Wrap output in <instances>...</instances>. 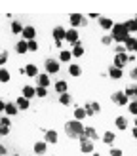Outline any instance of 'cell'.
Instances as JSON below:
<instances>
[{"mask_svg": "<svg viewBox=\"0 0 137 156\" xmlns=\"http://www.w3.org/2000/svg\"><path fill=\"white\" fill-rule=\"evenodd\" d=\"M12 33L13 34H21L23 33V25L19 21H12Z\"/></svg>", "mask_w": 137, "mask_h": 156, "instance_id": "35", "label": "cell"}, {"mask_svg": "<svg viewBox=\"0 0 137 156\" xmlns=\"http://www.w3.org/2000/svg\"><path fill=\"white\" fill-rule=\"evenodd\" d=\"M129 63V53H116V55H114V67H118V69H122V71H124V67Z\"/></svg>", "mask_w": 137, "mask_h": 156, "instance_id": "7", "label": "cell"}, {"mask_svg": "<svg viewBox=\"0 0 137 156\" xmlns=\"http://www.w3.org/2000/svg\"><path fill=\"white\" fill-rule=\"evenodd\" d=\"M46 149H48V143H46V141H36L34 147H33V151H34L36 154H44Z\"/></svg>", "mask_w": 137, "mask_h": 156, "instance_id": "26", "label": "cell"}, {"mask_svg": "<svg viewBox=\"0 0 137 156\" xmlns=\"http://www.w3.org/2000/svg\"><path fill=\"white\" fill-rule=\"evenodd\" d=\"M4 112H6V116H15V114L19 112V108H17V105H15V103H6Z\"/></svg>", "mask_w": 137, "mask_h": 156, "instance_id": "25", "label": "cell"}, {"mask_svg": "<svg viewBox=\"0 0 137 156\" xmlns=\"http://www.w3.org/2000/svg\"><path fill=\"white\" fill-rule=\"evenodd\" d=\"M65 42H68L71 46H74L76 42H80V34H78V30H76V29H67Z\"/></svg>", "mask_w": 137, "mask_h": 156, "instance_id": "9", "label": "cell"}, {"mask_svg": "<svg viewBox=\"0 0 137 156\" xmlns=\"http://www.w3.org/2000/svg\"><path fill=\"white\" fill-rule=\"evenodd\" d=\"M65 133L72 139H78L80 135H84V124L78 120H68L65 124Z\"/></svg>", "mask_w": 137, "mask_h": 156, "instance_id": "2", "label": "cell"}, {"mask_svg": "<svg viewBox=\"0 0 137 156\" xmlns=\"http://www.w3.org/2000/svg\"><path fill=\"white\" fill-rule=\"evenodd\" d=\"M29 44V51H38V40H30Z\"/></svg>", "mask_w": 137, "mask_h": 156, "instance_id": "40", "label": "cell"}, {"mask_svg": "<svg viewBox=\"0 0 137 156\" xmlns=\"http://www.w3.org/2000/svg\"><path fill=\"white\" fill-rule=\"evenodd\" d=\"M44 141L48 143V145H55L57 141H59V135H57V131L55 129H48L44 133Z\"/></svg>", "mask_w": 137, "mask_h": 156, "instance_id": "11", "label": "cell"}, {"mask_svg": "<svg viewBox=\"0 0 137 156\" xmlns=\"http://www.w3.org/2000/svg\"><path fill=\"white\" fill-rule=\"evenodd\" d=\"M10 80H12V74H10V71L2 67V69H0V82H2V84H8Z\"/></svg>", "mask_w": 137, "mask_h": 156, "instance_id": "30", "label": "cell"}, {"mask_svg": "<svg viewBox=\"0 0 137 156\" xmlns=\"http://www.w3.org/2000/svg\"><path fill=\"white\" fill-rule=\"evenodd\" d=\"M15 51L21 53V55H23V53H27V51H29V44H27V40H19L17 44H15Z\"/></svg>", "mask_w": 137, "mask_h": 156, "instance_id": "28", "label": "cell"}, {"mask_svg": "<svg viewBox=\"0 0 137 156\" xmlns=\"http://www.w3.org/2000/svg\"><path fill=\"white\" fill-rule=\"evenodd\" d=\"M44 67H46V73L48 74H57L59 73V69H61V63H59V59H46V63H44Z\"/></svg>", "mask_w": 137, "mask_h": 156, "instance_id": "5", "label": "cell"}, {"mask_svg": "<svg viewBox=\"0 0 137 156\" xmlns=\"http://www.w3.org/2000/svg\"><path fill=\"white\" fill-rule=\"evenodd\" d=\"M8 59H10V55H8V50H2V48H0V69H2V65L8 63Z\"/></svg>", "mask_w": 137, "mask_h": 156, "instance_id": "36", "label": "cell"}, {"mask_svg": "<svg viewBox=\"0 0 137 156\" xmlns=\"http://www.w3.org/2000/svg\"><path fill=\"white\" fill-rule=\"evenodd\" d=\"M132 76H133V78H135V80H137V67L133 69V73H132Z\"/></svg>", "mask_w": 137, "mask_h": 156, "instance_id": "47", "label": "cell"}, {"mask_svg": "<svg viewBox=\"0 0 137 156\" xmlns=\"http://www.w3.org/2000/svg\"><path fill=\"white\" fill-rule=\"evenodd\" d=\"M68 74H71V76H80V74H82V69H80V65H74V63H71V65H68Z\"/></svg>", "mask_w": 137, "mask_h": 156, "instance_id": "32", "label": "cell"}, {"mask_svg": "<svg viewBox=\"0 0 137 156\" xmlns=\"http://www.w3.org/2000/svg\"><path fill=\"white\" fill-rule=\"evenodd\" d=\"M59 103L61 105H65V107H68V105H71L72 103V95H71V93H61V95H59Z\"/></svg>", "mask_w": 137, "mask_h": 156, "instance_id": "29", "label": "cell"}, {"mask_svg": "<svg viewBox=\"0 0 137 156\" xmlns=\"http://www.w3.org/2000/svg\"><path fill=\"white\" fill-rule=\"evenodd\" d=\"M84 135H86L88 139H91V141H97V131L93 129V128H91V126H86V128H84Z\"/></svg>", "mask_w": 137, "mask_h": 156, "instance_id": "27", "label": "cell"}, {"mask_svg": "<svg viewBox=\"0 0 137 156\" xmlns=\"http://www.w3.org/2000/svg\"><path fill=\"white\" fill-rule=\"evenodd\" d=\"M135 34H137V33H135ZM135 38H137V36H135Z\"/></svg>", "mask_w": 137, "mask_h": 156, "instance_id": "50", "label": "cell"}, {"mask_svg": "<svg viewBox=\"0 0 137 156\" xmlns=\"http://www.w3.org/2000/svg\"><path fill=\"white\" fill-rule=\"evenodd\" d=\"M114 126H116V129H120V131H124V129H128V118L126 116H118L116 120H114Z\"/></svg>", "mask_w": 137, "mask_h": 156, "instance_id": "19", "label": "cell"}, {"mask_svg": "<svg viewBox=\"0 0 137 156\" xmlns=\"http://www.w3.org/2000/svg\"><path fill=\"white\" fill-rule=\"evenodd\" d=\"M71 53H72V57H82V55H84V44H82V42H76V44L72 46Z\"/></svg>", "mask_w": 137, "mask_h": 156, "instance_id": "23", "label": "cell"}, {"mask_svg": "<svg viewBox=\"0 0 137 156\" xmlns=\"http://www.w3.org/2000/svg\"><path fill=\"white\" fill-rule=\"evenodd\" d=\"M111 156H122V149H116V147H112V149H111Z\"/></svg>", "mask_w": 137, "mask_h": 156, "instance_id": "42", "label": "cell"}, {"mask_svg": "<svg viewBox=\"0 0 137 156\" xmlns=\"http://www.w3.org/2000/svg\"><path fill=\"white\" fill-rule=\"evenodd\" d=\"M111 101L114 105H120V107H126L128 103H129V99H128V95L124 91H114L112 95H111Z\"/></svg>", "mask_w": 137, "mask_h": 156, "instance_id": "6", "label": "cell"}, {"mask_svg": "<svg viewBox=\"0 0 137 156\" xmlns=\"http://www.w3.org/2000/svg\"><path fill=\"white\" fill-rule=\"evenodd\" d=\"M97 21H99V25H101V29H105V30H111L114 27V21L111 17H99Z\"/></svg>", "mask_w": 137, "mask_h": 156, "instance_id": "21", "label": "cell"}, {"mask_svg": "<svg viewBox=\"0 0 137 156\" xmlns=\"http://www.w3.org/2000/svg\"><path fill=\"white\" fill-rule=\"evenodd\" d=\"M51 34H53V40H55V46L61 48V46H63V40H65V34H67V29L65 27H55L51 30Z\"/></svg>", "mask_w": 137, "mask_h": 156, "instance_id": "4", "label": "cell"}, {"mask_svg": "<svg viewBox=\"0 0 137 156\" xmlns=\"http://www.w3.org/2000/svg\"><path fill=\"white\" fill-rule=\"evenodd\" d=\"M21 95H23V97H27V99L30 101L33 97H36V88H33V86H23Z\"/></svg>", "mask_w": 137, "mask_h": 156, "instance_id": "18", "label": "cell"}, {"mask_svg": "<svg viewBox=\"0 0 137 156\" xmlns=\"http://www.w3.org/2000/svg\"><path fill=\"white\" fill-rule=\"evenodd\" d=\"M21 36H23V40H27V42H30V40H36V29H34L33 25H27V27H23V33H21Z\"/></svg>", "mask_w": 137, "mask_h": 156, "instance_id": "8", "label": "cell"}, {"mask_svg": "<svg viewBox=\"0 0 137 156\" xmlns=\"http://www.w3.org/2000/svg\"><path fill=\"white\" fill-rule=\"evenodd\" d=\"M124 27L128 29L129 34H132V33H137V23H135V19H128V21L124 23Z\"/></svg>", "mask_w": 137, "mask_h": 156, "instance_id": "31", "label": "cell"}, {"mask_svg": "<svg viewBox=\"0 0 137 156\" xmlns=\"http://www.w3.org/2000/svg\"><path fill=\"white\" fill-rule=\"evenodd\" d=\"M15 105H17V108H19V111H27V108L30 107V101H29L27 97L19 95V97H17V101H15Z\"/></svg>", "mask_w": 137, "mask_h": 156, "instance_id": "20", "label": "cell"}, {"mask_svg": "<svg viewBox=\"0 0 137 156\" xmlns=\"http://www.w3.org/2000/svg\"><path fill=\"white\" fill-rule=\"evenodd\" d=\"M124 93L128 95V99L129 97H135L137 99V86H128V88L124 90Z\"/></svg>", "mask_w": 137, "mask_h": 156, "instance_id": "34", "label": "cell"}, {"mask_svg": "<svg viewBox=\"0 0 137 156\" xmlns=\"http://www.w3.org/2000/svg\"><path fill=\"white\" fill-rule=\"evenodd\" d=\"M0 156H6V149H4V147H0Z\"/></svg>", "mask_w": 137, "mask_h": 156, "instance_id": "45", "label": "cell"}, {"mask_svg": "<svg viewBox=\"0 0 137 156\" xmlns=\"http://www.w3.org/2000/svg\"><path fill=\"white\" fill-rule=\"evenodd\" d=\"M36 78H38V88H48V86L51 84V80H50V74H48V73H42V74H38Z\"/></svg>", "mask_w": 137, "mask_h": 156, "instance_id": "15", "label": "cell"}, {"mask_svg": "<svg viewBox=\"0 0 137 156\" xmlns=\"http://www.w3.org/2000/svg\"><path fill=\"white\" fill-rule=\"evenodd\" d=\"M93 156H101V154H93Z\"/></svg>", "mask_w": 137, "mask_h": 156, "instance_id": "48", "label": "cell"}, {"mask_svg": "<svg viewBox=\"0 0 137 156\" xmlns=\"http://www.w3.org/2000/svg\"><path fill=\"white\" fill-rule=\"evenodd\" d=\"M129 112H132L133 116H137V99H133V101H129Z\"/></svg>", "mask_w": 137, "mask_h": 156, "instance_id": "38", "label": "cell"}, {"mask_svg": "<svg viewBox=\"0 0 137 156\" xmlns=\"http://www.w3.org/2000/svg\"><path fill=\"white\" fill-rule=\"evenodd\" d=\"M90 108L93 111V114H99V112H101V105H99L97 101H91V103H90Z\"/></svg>", "mask_w": 137, "mask_h": 156, "instance_id": "37", "label": "cell"}, {"mask_svg": "<svg viewBox=\"0 0 137 156\" xmlns=\"http://www.w3.org/2000/svg\"><path fill=\"white\" fill-rule=\"evenodd\" d=\"M68 21H71L72 29H76V27H80V25H82L84 15H82V13H71V15H68Z\"/></svg>", "mask_w": 137, "mask_h": 156, "instance_id": "14", "label": "cell"}, {"mask_svg": "<svg viewBox=\"0 0 137 156\" xmlns=\"http://www.w3.org/2000/svg\"><path fill=\"white\" fill-rule=\"evenodd\" d=\"M53 90H55L59 95H61V93H67V91H68V84H67V80H57L55 84H53Z\"/></svg>", "mask_w": 137, "mask_h": 156, "instance_id": "16", "label": "cell"}, {"mask_svg": "<svg viewBox=\"0 0 137 156\" xmlns=\"http://www.w3.org/2000/svg\"><path fill=\"white\" fill-rule=\"evenodd\" d=\"M132 135H133V137L137 139V128H133V129H132Z\"/></svg>", "mask_w": 137, "mask_h": 156, "instance_id": "46", "label": "cell"}, {"mask_svg": "<svg viewBox=\"0 0 137 156\" xmlns=\"http://www.w3.org/2000/svg\"><path fill=\"white\" fill-rule=\"evenodd\" d=\"M48 95V88H38L36 86V97H46Z\"/></svg>", "mask_w": 137, "mask_h": 156, "instance_id": "39", "label": "cell"}, {"mask_svg": "<svg viewBox=\"0 0 137 156\" xmlns=\"http://www.w3.org/2000/svg\"><path fill=\"white\" fill-rule=\"evenodd\" d=\"M124 48H126V51H129V53H135V51H137V38H135V36H129L128 40L124 42Z\"/></svg>", "mask_w": 137, "mask_h": 156, "instance_id": "12", "label": "cell"}, {"mask_svg": "<svg viewBox=\"0 0 137 156\" xmlns=\"http://www.w3.org/2000/svg\"><path fill=\"white\" fill-rule=\"evenodd\" d=\"M101 42H103L105 46H109V44H112V38H111V34H105V36L101 38Z\"/></svg>", "mask_w": 137, "mask_h": 156, "instance_id": "41", "label": "cell"}, {"mask_svg": "<svg viewBox=\"0 0 137 156\" xmlns=\"http://www.w3.org/2000/svg\"><path fill=\"white\" fill-rule=\"evenodd\" d=\"M78 141H80V151L84 154H91V152H93L95 147H93V141H91V139H88L86 135H80Z\"/></svg>", "mask_w": 137, "mask_h": 156, "instance_id": "3", "label": "cell"}, {"mask_svg": "<svg viewBox=\"0 0 137 156\" xmlns=\"http://www.w3.org/2000/svg\"><path fill=\"white\" fill-rule=\"evenodd\" d=\"M129 36H132V34L128 33V29L124 27V23H114V27L111 29V38H112V42H116V44H124Z\"/></svg>", "mask_w": 137, "mask_h": 156, "instance_id": "1", "label": "cell"}, {"mask_svg": "<svg viewBox=\"0 0 137 156\" xmlns=\"http://www.w3.org/2000/svg\"><path fill=\"white\" fill-rule=\"evenodd\" d=\"M135 23H137V15H135Z\"/></svg>", "mask_w": 137, "mask_h": 156, "instance_id": "49", "label": "cell"}, {"mask_svg": "<svg viewBox=\"0 0 137 156\" xmlns=\"http://www.w3.org/2000/svg\"><path fill=\"white\" fill-rule=\"evenodd\" d=\"M4 108H6V103H4V101H2V99H0V114H2V112H4Z\"/></svg>", "mask_w": 137, "mask_h": 156, "instance_id": "44", "label": "cell"}, {"mask_svg": "<svg viewBox=\"0 0 137 156\" xmlns=\"http://www.w3.org/2000/svg\"><path fill=\"white\" fill-rule=\"evenodd\" d=\"M84 118H86V111H84V107H78V108H74V120L82 122Z\"/></svg>", "mask_w": 137, "mask_h": 156, "instance_id": "33", "label": "cell"}, {"mask_svg": "<svg viewBox=\"0 0 137 156\" xmlns=\"http://www.w3.org/2000/svg\"><path fill=\"white\" fill-rule=\"evenodd\" d=\"M114 50H116V53H128V51H126V48H124V44H118Z\"/></svg>", "mask_w": 137, "mask_h": 156, "instance_id": "43", "label": "cell"}, {"mask_svg": "<svg viewBox=\"0 0 137 156\" xmlns=\"http://www.w3.org/2000/svg\"><path fill=\"white\" fill-rule=\"evenodd\" d=\"M23 71H25V74L30 76V78H36V76H38V67H36L34 63H27Z\"/></svg>", "mask_w": 137, "mask_h": 156, "instance_id": "17", "label": "cell"}, {"mask_svg": "<svg viewBox=\"0 0 137 156\" xmlns=\"http://www.w3.org/2000/svg\"><path fill=\"white\" fill-rule=\"evenodd\" d=\"M71 59H72L71 50H61V53H59V63H68V65H71Z\"/></svg>", "mask_w": 137, "mask_h": 156, "instance_id": "22", "label": "cell"}, {"mask_svg": "<svg viewBox=\"0 0 137 156\" xmlns=\"http://www.w3.org/2000/svg\"><path fill=\"white\" fill-rule=\"evenodd\" d=\"M107 74H109L112 80H120V78L124 76V71H122V69H118V67H114V65H111V67H109V73H107Z\"/></svg>", "mask_w": 137, "mask_h": 156, "instance_id": "13", "label": "cell"}, {"mask_svg": "<svg viewBox=\"0 0 137 156\" xmlns=\"http://www.w3.org/2000/svg\"><path fill=\"white\" fill-rule=\"evenodd\" d=\"M101 141L105 145H112L114 141H116V135H114V131H105L103 137H101Z\"/></svg>", "mask_w": 137, "mask_h": 156, "instance_id": "24", "label": "cell"}, {"mask_svg": "<svg viewBox=\"0 0 137 156\" xmlns=\"http://www.w3.org/2000/svg\"><path fill=\"white\" fill-rule=\"evenodd\" d=\"M10 129H12L10 116H2V118H0V135H8Z\"/></svg>", "mask_w": 137, "mask_h": 156, "instance_id": "10", "label": "cell"}]
</instances>
